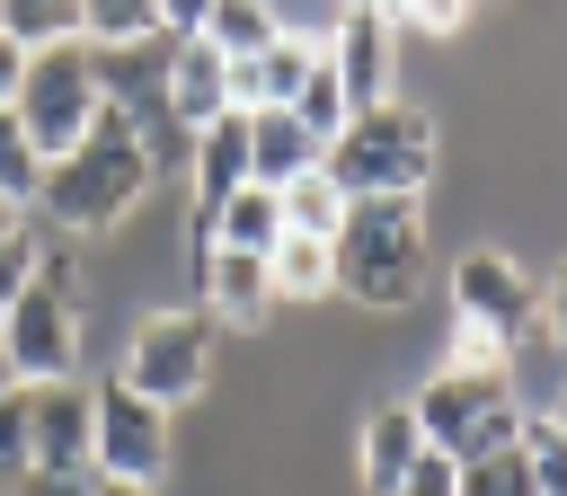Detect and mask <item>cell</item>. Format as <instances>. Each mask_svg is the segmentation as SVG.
Listing matches in <instances>:
<instances>
[{
    "instance_id": "cell-1",
    "label": "cell",
    "mask_w": 567,
    "mask_h": 496,
    "mask_svg": "<svg viewBox=\"0 0 567 496\" xmlns=\"http://www.w3.org/2000/svg\"><path fill=\"white\" fill-rule=\"evenodd\" d=\"M159 186V133L106 89V106H97V124L44 168V186H35V204H44V221L62 230V239H97V230H115L142 195Z\"/></svg>"
},
{
    "instance_id": "cell-2",
    "label": "cell",
    "mask_w": 567,
    "mask_h": 496,
    "mask_svg": "<svg viewBox=\"0 0 567 496\" xmlns=\"http://www.w3.org/2000/svg\"><path fill=\"white\" fill-rule=\"evenodd\" d=\"M328 248H337V292L363 301V310H408L425 292V213L399 204V195L354 204Z\"/></svg>"
},
{
    "instance_id": "cell-3",
    "label": "cell",
    "mask_w": 567,
    "mask_h": 496,
    "mask_svg": "<svg viewBox=\"0 0 567 496\" xmlns=\"http://www.w3.org/2000/svg\"><path fill=\"white\" fill-rule=\"evenodd\" d=\"M354 204H372V195H399V204H416V186L434 177V124L416 115V106H363L337 142H328V159H319Z\"/></svg>"
},
{
    "instance_id": "cell-4",
    "label": "cell",
    "mask_w": 567,
    "mask_h": 496,
    "mask_svg": "<svg viewBox=\"0 0 567 496\" xmlns=\"http://www.w3.org/2000/svg\"><path fill=\"white\" fill-rule=\"evenodd\" d=\"M0 345H9V372L18 381H80V283H71V257H62V230L35 239V283L18 292V310L0 319Z\"/></svg>"
},
{
    "instance_id": "cell-5",
    "label": "cell",
    "mask_w": 567,
    "mask_h": 496,
    "mask_svg": "<svg viewBox=\"0 0 567 496\" xmlns=\"http://www.w3.org/2000/svg\"><path fill=\"white\" fill-rule=\"evenodd\" d=\"M97 106H106V53H89L80 35H62V44H35L27 53V80H18V124H27V142H35V159L53 168L89 124H97Z\"/></svg>"
},
{
    "instance_id": "cell-6",
    "label": "cell",
    "mask_w": 567,
    "mask_h": 496,
    "mask_svg": "<svg viewBox=\"0 0 567 496\" xmlns=\"http://www.w3.org/2000/svg\"><path fill=\"white\" fill-rule=\"evenodd\" d=\"M416 434H425V452H443V461H478V452H505L514 434H523V399H514V372H434L416 399Z\"/></svg>"
},
{
    "instance_id": "cell-7",
    "label": "cell",
    "mask_w": 567,
    "mask_h": 496,
    "mask_svg": "<svg viewBox=\"0 0 567 496\" xmlns=\"http://www.w3.org/2000/svg\"><path fill=\"white\" fill-rule=\"evenodd\" d=\"M115 381H124L133 399H151V407H186V399H204V390H213V319H204L195 301L151 310V319L124 337Z\"/></svg>"
},
{
    "instance_id": "cell-8",
    "label": "cell",
    "mask_w": 567,
    "mask_h": 496,
    "mask_svg": "<svg viewBox=\"0 0 567 496\" xmlns=\"http://www.w3.org/2000/svg\"><path fill=\"white\" fill-rule=\"evenodd\" d=\"M89 469H97V478H115V487H159V469H168V407L133 399L124 381H97Z\"/></svg>"
},
{
    "instance_id": "cell-9",
    "label": "cell",
    "mask_w": 567,
    "mask_h": 496,
    "mask_svg": "<svg viewBox=\"0 0 567 496\" xmlns=\"http://www.w3.org/2000/svg\"><path fill=\"white\" fill-rule=\"evenodd\" d=\"M452 319H461L470 337H496V345H514V337H532V319H540V292H532V275H523L505 248H470V257L452 266Z\"/></svg>"
},
{
    "instance_id": "cell-10",
    "label": "cell",
    "mask_w": 567,
    "mask_h": 496,
    "mask_svg": "<svg viewBox=\"0 0 567 496\" xmlns=\"http://www.w3.org/2000/svg\"><path fill=\"white\" fill-rule=\"evenodd\" d=\"M399 27L381 18V9H346L337 27H328V71H337V89H346V106L363 115V106H390V80H399Z\"/></svg>"
},
{
    "instance_id": "cell-11",
    "label": "cell",
    "mask_w": 567,
    "mask_h": 496,
    "mask_svg": "<svg viewBox=\"0 0 567 496\" xmlns=\"http://www.w3.org/2000/svg\"><path fill=\"white\" fill-rule=\"evenodd\" d=\"M159 106H168V124L195 142V133L230 106V62H221L204 35H168V53H159Z\"/></svg>"
},
{
    "instance_id": "cell-12",
    "label": "cell",
    "mask_w": 567,
    "mask_h": 496,
    "mask_svg": "<svg viewBox=\"0 0 567 496\" xmlns=\"http://www.w3.org/2000/svg\"><path fill=\"white\" fill-rule=\"evenodd\" d=\"M27 434H35V469H89V434H97V390L89 381H27Z\"/></svg>"
},
{
    "instance_id": "cell-13",
    "label": "cell",
    "mask_w": 567,
    "mask_h": 496,
    "mask_svg": "<svg viewBox=\"0 0 567 496\" xmlns=\"http://www.w3.org/2000/svg\"><path fill=\"white\" fill-rule=\"evenodd\" d=\"M319 53H328V35H275L266 53H248V62H230V106L239 115H266V106H292L301 97V80L319 71Z\"/></svg>"
},
{
    "instance_id": "cell-14",
    "label": "cell",
    "mask_w": 567,
    "mask_h": 496,
    "mask_svg": "<svg viewBox=\"0 0 567 496\" xmlns=\"http://www.w3.org/2000/svg\"><path fill=\"white\" fill-rule=\"evenodd\" d=\"M195 310H204L213 328H257V319L275 310V275H266V257H248V248H213V266L195 275Z\"/></svg>"
},
{
    "instance_id": "cell-15",
    "label": "cell",
    "mask_w": 567,
    "mask_h": 496,
    "mask_svg": "<svg viewBox=\"0 0 567 496\" xmlns=\"http://www.w3.org/2000/svg\"><path fill=\"white\" fill-rule=\"evenodd\" d=\"M425 434H416V407H372L354 425V487L363 496H399V478L416 469Z\"/></svg>"
},
{
    "instance_id": "cell-16",
    "label": "cell",
    "mask_w": 567,
    "mask_h": 496,
    "mask_svg": "<svg viewBox=\"0 0 567 496\" xmlns=\"http://www.w3.org/2000/svg\"><path fill=\"white\" fill-rule=\"evenodd\" d=\"M186 177H195V204H213V213H221L239 186H257V177H248V115H239V106H221V115L195 133Z\"/></svg>"
},
{
    "instance_id": "cell-17",
    "label": "cell",
    "mask_w": 567,
    "mask_h": 496,
    "mask_svg": "<svg viewBox=\"0 0 567 496\" xmlns=\"http://www.w3.org/2000/svg\"><path fill=\"white\" fill-rule=\"evenodd\" d=\"M319 159H328V151H319V133H301L284 106L248 115V177H257V186H275V195H284V186H292V177H310Z\"/></svg>"
},
{
    "instance_id": "cell-18",
    "label": "cell",
    "mask_w": 567,
    "mask_h": 496,
    "mask_svg": "<svg viewBox=\"0 0 567 496\" xmlns=\"http://www.w3.org/2000/svg\"><path fill=\"white\" fill-rule=\"evenodd\" d=\"M275 204H284V230H292V239H337V230H346V213H354V195H346V186H337L328 168L292 177V186H284Z\"/></svg>"
},
{
    "instance_id": "cell-19",
    "label": "cell",
    "mask_w": 567,
    "mask_h": 496,
    "mask_svg": "<svg viewBox=\"0 0 567 496\" xmlns=\"http://www.w3.org/2000/svg\"><path fill=\"white\" fill-rule=\"evenodd\" d=\"M266 275H275V301H328V292H337V248L284 230L275 257H266Z\"/></svg>"
},
{
    "instance_id": "cell-20",
    "label": "cell",
    "mask_w": 567,
    "mask_h": 496,
    "mask_svg": "<svg viewBox=\"0 0 567 496\" xmlns=\"http://www.w3.org/2000/svg\"><path fill=\"white\" fill-rule=\"evenodd\" d=\"M195 35H204V44L221 53V62H248V53H266V44L284 35V18H275L266 0H213Z\"/></svg>"
},
{
    "instance_id": "cell-21",
    "label": "cell",
    "mask_w": 567,
    "mask_h": 496,
    "mask_svg": "<svg viewBox=\"0 0 567 496\" xmlns=\"http://www.w3.org/2000/svg\"><path fill=\"white\" fill-rule=\"evenodd\" d=\"M213 230H221V248L275 257V239H284V204H275V186H239V195L213 213Z\"/></svg>"
},
{
    "instance_id": "cell-22",
    "label": "cell",
    "mask_w": 567,
    "mask_h": 496,
    "mask_svg": "<svg viewBox=\"0 0 567 496\" xmlns=\"http://www.w3.org/2000/svg\"><path fill=\"white\" fill-rule=\"evenodd\" d=\"M142 35H159V0H80V44L89 53H124Z\"/></svg>"
},
{
    "instance_id": "cell-23",
    "label": "cell",
    "mask_w": 567,
    "mask_h": 496,
    "mask_svg": "<svg viewBox=\"0 0 567 496\" xmlns=\"http://www.w3.org/2000/svg\"><path fill=\"white\" fill-rule=\"evenodd\" d=\"M284 115H292L301 133H319V151H328V142H337V133L354 124V106H346V89H337V71H328V53H319V71L301 80V97H292Z\"/></svg>"
},
{
    "instance_id": "cell-24",
    "label": "cell",
    "mask_w": 567,
    "mask_h": 496,
    "mask_svg": "<svg viewBox=\"0 0 567 496\" xmlns=\"http://www.w3.org/2000/svg\"><path fill=\"white\" fill-rule=\"evenodd\" d=\"M0 35L9 44H62V35H80V0H0Z\"/></svg>"
},
{
    "instance_id": "cell-25",
    "label": "cell",
    "mask_w": 567,
    "mask_h": 496,
    "mask_svg": "<svg viewBox=\"0 0 567 496\" xmlns=\"http://www.w3.org/2000/svg\"><path fill=\"white\" fill-rule=\"evenodd\" d=\"M461 496H540V487H532V461H523V434H514L505 452L461 461Z\"/></svg>"
},
{
    "instance_id": "cell-26",
    "label": "cell",
    "mask_w": 567,
    "mask_h": 496,
    "mask_svg": "<svg viewBox=\"0 0 567 496\" xmlns=\"http://www.w3.org/2000/svg\"><path fill=\"white\" fill-rule=\"evenodd\" d=\"M35 186H44V159H35V142H27V124L0 106V195H9V204H35Z\"/></svg>"
},
{
    "instance_id": "cell-27",
    "label": "cell",
    "mask_w": 567,
    "mask_h": 496,
    "mask_svg": "<svg viewBox=\"0 0 567 496\" xmlns=\"http://www.w3.org/2000/svg\"><path fill=\"white\" fill-rule=\"evenodd\" d=\"M523 461H532V487L540 496H567V434L549 416H523Z\"/></svg>"
},
{
    "instance_id": "cell-28",
    "label": "cell",
    "mask_w": 567,
    "mask_h": 496,
    "mask_svg": "<svg viewBox=\"0 0 567 496\" xmlns=\"http://www.w3.org/2000/svg\"><path fill=\"white\" fill-rule=\"evenodd\" d=\"M470 9H478V0H381V18L408 27V35H461Z\"/></svg>"
},
{
    "instance_id": "cell-29",
    "label": "cell",
    "mask_w": 567,
    "mask_h": 496,
    "mask_svg": "<svg viewBox=\"0 0 567 496\" xmlns=\"http://www.w3.org/2000/svg\"><path fill=\"white\" fill-rule=\"evenodd\" d=\"M399 496H461V461H443V452H416V469L399 478Z\"/></svg>"
},
{
    "instance_id": "cell-30",
    "label": "cell",
    "mask_w": 567,
    "mask_h": 496,
    "mask_svg": "<svg viewBox=\"0 0 567 496\" xmlns=\"http://www.w3.org/2000/svg\"><path fill=\"white\" fill-rule=\"evenodd\" d=\"M97 487H106L97 469H27L9 496H97Z\"/></svg>"
},
{
    "instance_id": "cell-31",
    "label": "cell",
    "mask_w": 567,
    "mask_h": 496,
    "mask_svg": "<svg viewBox=\"0 0 567 496\" xmlns=\"http://www.w3.org/2000/svg\"><path fill=\"white\" fill-rule=\"evenodd\" d=\"M27 283H35V239H9V248H0V319L18 310Z\"/></svg>"
},
{
    "instance_id": "cell-32",
    "label": "cell",
    "mask_w": 567,
    "mask_h": 496,
    "mask_svg": "<svg viewBox=\"0 0 567 496\" xmlns=\"http://www.w3.org/2000/svg\"><path fill=\"white\" fill-rule=\"evenodd\" d=\"M540 328H549V345L567 354V257H558V275H549V292H540Z\"/></svg>"
},
{
    "instance_id": "cell-33",
    "label": "cell",
    "mask_w": 567,
    "mask_h": 496,
    "mask_svg": "<svg viewBox=\"0 0 567 496\" xmlns=\"http://www.w3.org/2000/svg\"><path fill=\"white\" fill-rule=\"evenodd\" d=\"M213 0H159V35H195Z\"/></svg>"
},
{
    "instance_id": "cell-34",
    "label": "cell",
    "mask_w": 567,
    "mask_h": 496,
    "mask_svg": "<svg viewBox=\"0 0 567 496\" xmlns=\"http://www.w3.org/2000/svg\"><path fill=\"white\" fill-rule=\"evenodd\" d=\"M18 80H27V44L0 35V106H18Z\"/></svg>"
},
{
    "instance_id": "cell-35",
    "label": "cell",
    "mask_w": 567,
    "mask_h": 496,
    "mask_svg": "<svg viewBox=\"0 0 567 496\" xmlns=\"http://www.w3.org/2000/svg\"><path fill=\"white\" fill-rule=\"evenodd\" d=\"M9 239H27V204H9V195H0V248H9Z\"/></svg>"
},
{
    "instance_id": "cell-36",
    "label": "cell",
    "mask_w": 567,
    "mask_h": 496,
    "mask_svg": "<svg viewBox=\"0 0 567 496\" xmlns=\"http://www.w3.org/2000/svg\"><path fill=\"white\" fill-rule=\"evenodd\" d=\"M540 416H549V425H558V434H567V390H558V399H549V407H540Z\"/></svg>"
},
{
    "instance_id": "cell-37",
    "label": "cell",
    "mask_w": 567,
    "mask_h": 496,
    "mask_svg": "<svg viewBox=\"0 0 567 496\" xmlns=\"http://www.w3.org/2000/svg\"><path fill=\"white\" fill-rule=\"evenodd\" d=\"M97 496H159V487H115V478H106V487H97Z\"/></svg>"
},
{
    "instance_id": "cell-38",
    "label": "cell",
    "mask_w": 567,
    "mask_h": 496,
    "mask_svg": "<svg viewBox=\"0 0 567 496\" xmlns=\"http://www.w3.org/2000/svg\"><path fill=\"white\" fill-rule=\"evenodd\" d=\"M9 390H18V372H9V345H0V399H9Z\"/></svg>"
},
{
    "instance_id": "cell-39",
    "label": "cell",
    "mask_w": 567,
    "mask_h": 496,
    "mask_svg": "<svg viewBox=\"0 0 567 496\" xmlns=\"http://www.w3.org/2000/svg\"><path fill=\"white\" fill-rule=\"evenodd\" d=\"M346 9H381V0H337V18H346Z\"/></svg>"
},
{
    "instance_id": "cell-40",
    "label": "cell",
    "mask_w": 567,
    "mask_h": 496,
    "mask_svg": "<svg viewBox=\"0 0 567 496\" xmlns=\"http://www.w3.org/2000/svg\"><path fill=\"white\" fill-rule=\"evenodd\" d=\"M0 496H9V478H0Z\"/></svg>"
}]
</instances>
